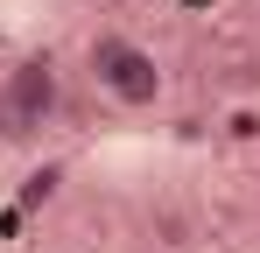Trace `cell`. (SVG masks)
Segmentation results:
<instances>
[{"instance_id":"1","label":"cell","mask_w":260,"mask_h":253,"mask_svg":"<svg viewBox=\"0 0 260 253\" xmlns=\"http://www.w3.org/2000/svg\"><path fill=\"white\" fill-rule=\"evenodd\" d=\"M63 106V71L56 56H21L0 78V141H36Z\"/></svg>"},{"instance_id":"2","label":"cell","mask_w":260,"mask_h":253,"mask_svg":"<svg viewBox=\"0 0 260 253\" xmlns=\"http://www.w3.org/2000/svg\"><path fill=\"white\" fill-rule=\"evenodd\" d=\"M91 78L99 91L113 99V106H127V113H148V106H162V64H155V49H141L134 36H91Z\"/></svg>"},{"instance_id":"3","label":"cell","mask_w":260,"mask_h":253,"mask_svg":"<svg viewBox=\"0 0 260 253\" xmlns=\"http://www.w3.org/2000/svg\"><path fill=\"white\" fill-rule=\"evenodd\" d=\"M56 183H63V169H56V162H49V169H36V176L21 183V211H36V204H49V197H56Z\"/></svg>"}]
</instances>
